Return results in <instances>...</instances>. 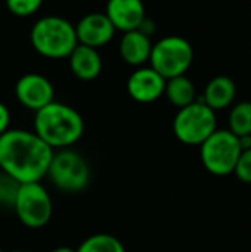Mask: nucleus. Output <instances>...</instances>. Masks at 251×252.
I'll return each instance as SVG.
<instances>
[{
  "label": "nucleus",
  "mask_w": 251,
  "mask_h": 252,
  "mask_svg": "<svg viewBox=\"0 0 251 252\" xmlns=\"http://www.w3.org/2000/svg\"><path fill=\"white\" fill-rule=\"evenodd\" d=\"M52 157L53 149L34 131L9 128L0 136V171L19 185L41 182Z\"/></svg>",
  "instance_id": "f257e3e1"
},
{
  "label": "nucleus",
  "mask_w": 251,
  "mask_h": 252,
  "mask_svg": "<svg viewBox=\"0 0 251 252\" xmlns=\"http://www.w3.org/2000/svg\"><path fill=\"white\" fill-rule=\"evenodd\" d=\"M33 131L53 151L67 149L84 134V120L72 106L53 100L36 112Z\"/></svg>",
  "instance_id": "f03ea898"
},
{
  "label": "nucleus",
  "mask_w": 251,
  "mask_h": 252,
  "mask_svg": "<svg viewBox=\"0 0 251 252\" xmlns=\"http://www.w3.org/2000/svg\"><path fill=\"white\" fill-rule=\"evenodd\" d=\"M30 41L33 49L49 59H64L78 44L74 25L56 15L40 18L30 31Z\"/></svg>",
  "instance_id": "7ed1b4c3"
},
{
  "label": "nucleus",
  "mask_w": 251,
  "mask_h": 252,
  "mask_svg": "<svg viewBox=\"0 0 251 252\" xmlns=\"http://www.w3.org/2000/svg\"><path fill=\"white\" fill-rule=\"evenodd\" d=\"M46 177L61 192L80 193L90 183V167L77 151L67 148L53 151Z\"/></svg>",
  "instance_id": "20e7f679"
},
{
  "label": "nucleus",
  "mask_w": 251,
  "mask_h": 252,
  "mask_svg": "<svg viewBox=\"0 0 251 252\" xmlns=\"http://www.w3.org/2000/svg\"><path fill=\"white\" fill-rule=\"evenodd\" d=\"M217 130L216 112L209 108L201 96L185 108H180L173 120V133L179 142L188 146H200Z\"/></svg>",
  "instance_id": "39448f33"
},
{
  "label": "nucleus",
  "mask_w": 251,
  "mask_h": 252,
  "mask_svg": "<svg viewBox=\"0 0 251 252\" xmlns=\"http://www.w3.org/2000/svg\"><path fill=\"white\" fill-rule=\"evenodd\" d=\"M194 62V49L191 43L180 35H167L152 44L149 66L163 78L185 75Z\"/></svg>",
  "instance_id": "423d86ee"
},
{
  "label": "nucleus",
  "mask_w": 251,
  "mask_h": 252,
  "mask_svg": "<svg viewBox=\"0 0 251 252\" xmlns=\"http://www.w3.org/2000/svg\"><path fill=\"white\" fill-rule=\"evenodd\" d=\"M241 152L243 149L238 137L228 128H217L200 145V157L204 168L217 177H225L234 173Z\"/></svg>",
  "instance_id": "0eeeda50"
},
{
  "label": "nucleus",
  "mask_w": 251,
  "mask_h": 252,
  "mask_svg": "<svg viewBox=\"0 0 251 252\" xmlns=\"http://www.w3.org/2000/svg\"><path fill=\"white\" fill-rule=\"evenodd\" d=\"M12 210L18 220L30 229L44 227L53 214V202L40 182L19 185Z\"/></svg>",
  "instance_id": "6e6552de"
},
{
  "label": "nucleus",
  "mask_w": 251,
  "mask_h": 252,
  "mask_svg": "<svg viewBox=\"0 0 251 252\" xmlns=\"http://www.w3.org/2000/svg\"><path fill=\"white\" fill-rule=\"evenodd\" d=\"M15 96L24 108L37 112L55 100V89L47 77L30 72L16 81Z\"/></svg>",
  "instance_id": "1a4fd4ad"
},
{
  "label": "nucleus",
  "mask_w": 251,
  "mask_h": 252,
  "mask_svg": "<svg viewBox=\"0 0 251 252\" xmlns=\"http://www.w3.org/2000/svg\"><path fill=\"white\" fill-rule=\"evenodd\" d=\"M126 89L135 102L152 103L164 94L166 78L151 66H139L130 74Z\"/></svg>",
  "instance_id": "9d476101"
},
{
  "label": "nucleus",
  "mask_w": 251,
  "mask_h": 252,
  "mask_svg": "<svg viewBox=\"0 0 251 252\" xmlns=\"http://www.w3.org/2000/svg\"><path fill=\"white\" fill-rule=\"evenodd\" d=\"M75 34L78 44H84L93 49H99L108 44L114 35L115 28L105 13L92 12L84 15L75 25Z\"/></svg>",
  "instance_id": "9b49d317"
},
{
  "label": "nucleus",
  "mask_w": 251,
  "mask_h": 252,
  "mask_svg": "<svg viewBox=\"0 0 251 252\" xmlns=\"http://www.w3.org/2000/svg\"><path fill=\"white\" fill-rule=\"evenodd\" d=\"M117 31L139 30L146 19L145 4L142 0H108L104 12Z\"/></svg>",
  "instance_id": "f8f14e48"
},
{
  "label": "nucleus",
  "mask_w": 251,
  "mask_h": 252,
  "mask_svg": "<svg viewBox=\"0 0 251 252\" xmlns=\"http://www.w3.org/2000/svg\"><path fill=\"white\" fill-rule=\"evenodd\" d=\"M151 50H152L151 38L142 30H132V31L123 32L118 52H120L121 59L127 65L139 68L143 63L149 62Z\"/></svg>",
  "instance_id": "ddd939ff"
},
{
  "label": "nucleus",
  "mask_w": 251,
  "mask_h": 252,
  "mask_svg": "<svg viewBox=\"0 0 251 252\" xmlns=\"http://www.w3.org/2000/svg\"><path fill=\"white\" fill-rule=\"evenodd\" d=\"M71 72L81 81H92L102 72V58L98 49L77 44L68 56Z\"/></svg>",
  "instance_id": "4468645a"
},
{
  "label": "nucleus",
  "mask_w": 251,
  "mask_h": 252,
  "mask_svg": "<svg viewBox=\"0 0 251 252\" xmlns=\"http://www.w3.org/2000/svg\"><path fill=\"white\" fill-rule=\"evenodd\" d=\"M235 96H237L235 81L228 75H217L207 83L201 99L209 108H212L216 112L229 108L234 103Z\"/></svg>",
  "instance_id": "2eb2a0df"
},
{
  "label": "nucleus",
  "mask_w": 251,
  "mask_h": 252,
  "mask_svg": "<svg viewBox=\"0 0 251 252\" xmlns=\"http://www.w3.org/2000/svg\"><path fill=\"white\" fill-rule=\"evenodd\" d=\"M164 94L167 100L178 109L185 108L197 100L195 86L186 75H179V77L166 80Z\"/></svg>",
  "instance_id": "dca6fc26"
},
{
  "label": "nucleus",
  "mask_w": 251,
  "mask_h": 252,
  "mask_svg": "<svg viewBox=\"0 0 251 252\" xmlns=\"http://www.w3.org/2000/svg\"><path fill=\"white\" fill-rule=\"evenodd\" d=\"M229 131H232L237 137L251 134V102L244 100L232 106L228 117Z\"/></svg>",
  "instance_id": "f3484780"
},
{
  "label": "nucleus",
  "mask_w": 251,
  "mask_h": 252,
  "mask_svg": "<svg viewBox=\"0 0 251 252\" xmlns=\"http://www.w3.org/2000/svg\"><path fill=\"white\" fill-rule=\"evenodd\" d=\"M75 252H126L120 239L108 233H96L84 239Z\"/></svg>",
  "instance_id": "a211bd4d"
},
{
  "label": "nucleus",
  "mask_w": 251,
  "mask_h": 252,
  "mask_svg": "<svg viewBox=\"0 0 251 252\" xmlns=\"http://www.w3.org/2000/svg\"><path fill=\"white\" fill-rule=\"evenodd\" d=\"M18 189H19V183L10 176L0 171V205L12 208Z\"/></svg>",
  "instance_id": "6ab92c4d"
},
{
  "label": "nucleus",
  "mask_w": 251,
  "mask_h": 252,
  "mask_svg": "<svg viewBox=\"0 0 251 252\" xmlns=\"http://www.w3.org/2000/svg\"><path fill=\"white\" fill-rule=\"evenodd\" d=\"M43 4V0H6L7 10L19 18H25L30 15H34L40 6Z\"/></svg>",
  "instance_id": "aec40b11"
},
{
  "label": "nucleus",
  "mask_w": 251,
  "mask_h": 252,
  "mask_svg": "<svg viewBox=\"0 0 251 252\" xmlns=\"http://www.w3.org/2000/svg\"><path fill=\"white\" fill-rule=\"evenodd\" d=\"M234 173L240 182L251 185V148L241 152Z\"/></svg>",
  "instance_id": "412c9836"
},
{
  "label": "nucleus",
  "mask_w": 251,
  "mask_h": 252,
  "mask_svg": "<svg viewBox=\"0 0 251 252\" xmlns=\"http://www.w3.org/2000/svg\"><path fill=\"white\" fill-rule=\"evenodd\" d=\"M9 126H10V111L3 102H0V136L9 130Z\"/></svg>",
  "instance_id": "4be33fe9"
},
{
  "label": "nucleus",
  "mask_w": 251,
  "mask_h": 252,
  "mask_svg": "<svg viewBox=\"0 0 251 252\" xmlns=\"http://www.w3.org/2000/svg\"><path fill=\"white\" fill-rule=\"evenodd\" d=\"M52 252H75L74 248H70V247H58L55 248Z\"/></svg>",
  "instance_id": "5701e85b"
},
{
  "label": "nucleus",
  "mask_w": 251,
  "mask_h": 252,
  "mask_svg": "<svg viewBox=\"0 0 251 252\" xmlns=\"http://www.w3.org/2000/svg\"><path fill=\"white\" fill-rule=\"evenodd\" d=\"M10 252H27V251H22V250H13V251Z\"/></svg>",
  "instance_id": "b1692460"
},
{
  "label": "nucleus",
  "mask_w": 251,
  "mask_h": 252,
  "mask_svg": "<svg viewBox=\"0 0 251 252\" xmlns=\"http://www.w3.org/2000/svg\"><path fill=\"white\" fill-rule=\"evenodd\" d=\"M0 252H4V251H3V250H1V248H0Z\"/></svg>",
  "instance_id": "393cba45"
}]
</instances>
